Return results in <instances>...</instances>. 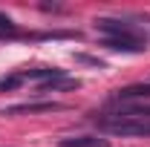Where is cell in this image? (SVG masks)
Returning <instances> with one entry per match:
<instances>
[{
    "label": "cell",
    "mask_w": 150,
    "mask_h": 147,
    "mask_svg": "<svg viewBox=\"0 0 150 147\" xmlns=\"http://www.w3.org/2000/svg\"><path fill=\"white\" fill-rule=\"evenodd\" d=\"M95 29L104 35V40H147V35L139 26L121 23V20H112V18H98Z\"/></svg>",
    "instance_id": "2"
},
{
    "label": "cell",
    "mask_w": 150,
    "mask_h": 147,
    "mask_svg": "<svg viewBox=\"0 0 150 147\" xmlns=\"http://www.w3.org/2000/svg\"><path fill=\"white\" fill-rule=\"evenodd\" d=\"M98 130L121 136V139H150V115H136V112H112L95 121Z\"/></svg>",
    "instance_id": "1"
},
{
    "label": "cell",
    "mask_w": 150,
    "mask_h": 147,
    "mask_svg": "<svg viewBox=\"0 0 150 147\" xmlns=\"http://www.w3.org/2000/svg\"><path fill=\"white\" fill-rule=\"evenodd\" d=\"M20 72H15V75H3L0 78V92H9V90H15V87H20Z\"/></svg>",
    "instance_id": "8"
},
{
    "label": "cell",
    "mask_w": 150,
    "mask_h": 147,
    "mask_svg": "<svg viewBox=\"0 0 150 147\" xmlns=\"http://www.w3.org/2000/svg\"><path fill=\"white\" fill-rule=\"evenodd\" d=\"M81 87V81L78 78H67V75H58L52 81H46V84H40V92H49V90H78Z\"/></svg>",
    "instance_id": "6"
},
{
    "label": "cell",
    "mask_w": 150,
    "mask_h": 147,
    "mask_svg": "<svg viewBox=\"0 0 150 147\" xmlns=\"http://www.w3.org/2000/svg\"><path fill=\"white\" fill-rule=\"evenodd\" d=\"M3 35H18V26L12 23L9 15H3V12H0V37H3Z\"/></svg>",
    "instance_id": "9"
},
{
    "label": "cell",
    "mask_w": 150,
    "mask_h": 147,
    "mask_svg": "<svg viewBox=\"0 0 150 147\" xmlns=\"http://www.w3.org/2000/svg\"><path fill=\"white\" fill-rule=\"evenodd\" d=\"M115 98H118V101H124V98H150V84L124 87V90H118V92H115Z\"/></svg>",
    "instance_id": "7"
},
{
    "label": "cell",
    "mask_w": 150,
    "mask_h": 147,
    "mask_svg": "<svg viewBox=\"0 0 150 147\" xmlns=\"http://www.w3.org/2000/svg\"><path fill=\"white\" fill-rule=\"evenodd\" d=\"M67 110L61 101H26V104H12V107H3L0 115H35V112H58Z\"/></svg>",
    "instance_id": "3"
},
{
    "label": "cell",
    "mask_w": 150,
    "mask_h": 147,
    "mask_svg": "<svg viewBox=\"0 0 150 147\" xmlns=\"http://www.w3.org/2000/svg\"><path fill=\"white\" fill-rule=\"evenodd\" d=\"M104 46L115 49V52H144L147 40H104Z\"/></svg>",
    "instance_id": "5"
},
{
    "label": "cell",
    "mask_w": 150,
    "mask_h": 147,
    "mask_svg": "<svg viewBox=\"0 0 150 147\" xmlns=\"http://www.w3.org/2000/svg\"><path fill=\"white\" fill-rule=\"evenodd\" d=\"M58 147H110V141L101 136H75V139H61Z\"/></svg>",
    "instance_id": "4"
}]
</instances>
